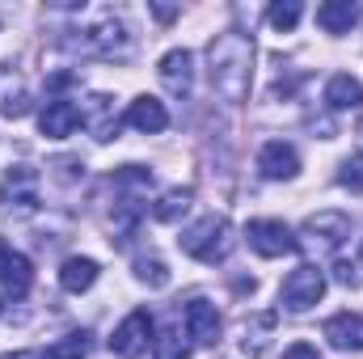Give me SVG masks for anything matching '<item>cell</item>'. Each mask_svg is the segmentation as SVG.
Segmentation results:
<instances>
[{"label":"cell","instance_id":"f1b7e54d","mask_svg":"<svg viewBox=\"0 0 363 359\" xmlns=\"http://www.w3.org/2000/svg\"><path fill=\"white\" fill-rule=\"evenodd\" d=\"M0 309H4V304H0Z\"/></svg>","mask_w":363,"mask_h":359},{"label":"cell","instance_id":"ffe728a7","mask_svg":"<svg viewBox=\"0 0 363 359\" xmlns=\"http://www.w3.org/2000/svg\"><path fill=\"white\" fill-rule=\"evenodd\" d=\"M85 47L97 51V55H123L127 51V38H123V26L118 21H101V26H93L89 34H85Z\"/></svg>","mask_w":363,"mask_h":359},{"label":"cell","instance_id":"cb8c5ba5","mask_svg":"<svg viewBox=\"0 0 363 359\" xmlns=\"http://www.w3.org/2000/svg\"><path fill=\"white\" fill-rule=\"evenodd\" d=\"M135 279L148 283V287H165V283H169V267H165L161 258H140V263H135Z\"/></svg>","mask_w":363,"mask_h":359},{"label":"cell","instance_id":"5b68a950","mask_svg":"<svg viewBox=\"0 0 363 359\" xmlns=\"http://www.w3.org/2000/svg\"><path fill=\"white\" fill-rule=\"evenodd\" d=\"M148 343H152V317L144 309H135L131 317H123L114 326V334H110V351L118 359H140L148 351Z\"/></svg>","mask_w":363,"mask_h":359},{"label":"cell","instance_id":"30bf717a","mask_svg":"<svg viewBox=\"0 0 363 359\" xmlns=\"http://www.w3.org/2000/svg\"><path fill=\"white\" fill-rule=\"evenodd\" d=\"M157 72H161L165 89L178 93V97H186V93H190V85H194V55H190L186 47H174V51H165V55H161Z\"/></svg>","mask_w":363,"mask_h":359},{"label":"cell","instance_id":"603a6c76","mask_svg":"<svg viewBox=\"0 0 363 359\" xmlns=\"http://www.w3.org/2000/svg\"><path fill=\"white\" fill-rule=\"evenodd\" d=\"M300 13H304V9H300V0H279V4H271V13H267V17H271V26L279 30V34H287V30H296Z\"/></svg>","mask_w":363,"mask_h":359},{"label":"cell","instance_id":"ac0fdd59","mask_svg":"<svg viewBox=\"0 0 363 359\" xmlns=\"http://www.w3.org/2000/svg\"><path fill=\"white\" fill-rule=\"evenodd\" d=\"M93 283H97V263H93V258H68V263L60 267V287L72 292V296L89 292Z\"/></svg>","mask_w":363,"mask_h":359},{"label":"cell","instance_id":"e0dca14e","mask_svg":"<svg viewBox=\"0 0 363 359\" xmlns=\"http://www.w3.org/2000/svg\"><path fill=\"white\" fill-rule=\"evenodd\" d=\"M274 330V313H258V317H245L241 321V351L250 359H258L262 351H267V334Z\"/></svg>","mask_w":363,"mask_h":359},{"label":"cell","instance_id":"6da1fadb","mask_svg":"<svg viewBox=\"0 0 363 359\" xmlns=\"http://www.w3.org/2000/svg\"><path fill=\"white\" fill-rule=\"evenodd\" d=\"M207 77H211V89L224 101L241 106L250 97V81H254V38L241 30L216 34L207 47Z\"/></svg>","mask_w":363,"mask_h":359},{"label":"cell","instance_id":"2e32d148","mask_svg":"<svg viewBox=\"0 0 363 359\" xmlns=\"http://www.w3.org/2000/svg\"><path fill=\"white\" fill-rule=\"evenodd\" d=\"M325 106L330 110H359L363 106V85L351 72H338L325 81Z\"/></svg>","mask_w":363,"mask_h":359},{"label":"cell","instance_id":"7c38bea8","mask_svg":"<svg viewBox=\"0 0 363 359\" xmlns=\"http://www.w3.org/2000/svg\"><path fill=\"white\" fill-rule=\"evenodd\" d=\"M127 123H131L135 131H144V136H157V131H165V127H169V110H165V101H157V97L140 93V97L127 106Z\"/></svg>","mask_w":363,"mask_h":359},{"label":"cell","instance_id":"7a4b0ae2","mask_svg":"<svg viewBox=\"0 0 363 359\" xmlns=\"http://www.w3.org/2000/svg\"><path fill=\"white\" fill-rule=\"evenodd\" d=\"M178 241H182V254H190L194 263L216 267V263H224L233 254V224L224 216H203L182 233Z\"/></svg>","mask_w":363,"mask_h":359},{"label":"cell","instance_id":"4fadbf2b","mask_svg":"<svg viewBox=\"0 0 363 359\" xmlns=\"http://www.w3.org/2000/svg\"><path fill=\"white\" fill-rule=\"evenodd\" d=\"M77 123H81V110H77L72 101H64V97L47 101V110L38 114V131H43L47 140H64V136H72Z\"/></svg>","mask_w":363,"mask_h":359},{"label":"cell","instance_id":"44dd1931","mask_svg":"<svg viewBox=\"0 0 363 359\" xmlns=\"http://www.w3.org/2000/svg\"><path fill=\"white\" fill-rule=\"evenodd\" d=\"M85 355H89V334L77 330V334H64L55 347H47V351H38L30 359H85Z\"/></svg>","mask_w":363,"mask_h":359},{"label":"cell","instance_id":"8992f818","mask_svg":"<svg viewBox=\"0 0 363 359\" xmlns=\"http://www.w3.org/2000/svg\"><path fill=\"white\" fill-rule=\"evenodd\" d=\"M245 241L258 258H283L296 250V237L283 220H250L245 224Z\"/></svg>","mask_w":363,"mask_h":359},{"label":"cell","instance_id":"5bb4252c","mask_svg":"<svg viewBox=\"0 0 363 359\" xmlns=\"http://www.w3.org/2000/svg\"><path fill=\"white\" fill-rule=\"evenodd\" d=\"M325 338L334 351H363V313H338L325 321Z\"/></svg>","mask_w":363,"mask_h":359},{"label":"cell","instance_id":"7402d4cb","mask_svg":"<svg viewBox=\"0 0 363 359\" xmlns=\"http://www.w3.org/2000/svg\"><path fill=\"white\" fill-rule=\"evenodd\" d=\"M152 351H157V359H190V347H186V338H182L178 330L157 334L152 338Z\"/></svg>","mask_w":363,"mask_h":359},{"label":"cell","instance_id":"277c9868","mask_svg":"<svg viewBox=\"0 0 363 359\" xmlns=\"http://www.w3.org/2000/svg\"><path fill=\"white\" fill-rule=\"evenodd\" d=\"M321 296H325V270L313 267V263L296 267L283 279V287H279V300H283L287 313H308Z\"/></svg>","mask_w":363,"mask_h":359},{"label":"cell","instance_id":"4316f807","mask_svg":"<svg viewBox=\"0 0 363 359\" xmlns=\"http://www.w3.org/2000/svg\"><path fill=\"white\" fill-rule=\"evenodd\" d=\"M334 279L342 287H363V263H334Z\"/></svg>","mask_w":363,"mask_h":359},{"label":"cell","instance_id":"9a60e30c","mask_svg":"<svg viewBox=\"0 0 363 359\" xmlns=\"http://www.w3.org/2000/svg\"><path fill=\"white\" fill-rule=\"evenodd\" d=\"M355 21H359V4L355 0H325L317 9V26L325 34H351Z\"/></svg>","mask_w":363,"mask_h":359},{"label":"cell","instance_id":"484cf974","mask_svg":"<svg viewBox=\"0 0 363 359\" xmlns=\"http://www.w3.org/2000/svg\"><path fill=\"white\" fill-rule=\"evenodd\" d=\"M0 114H4V118H26V114H30V97L21 89H13L9 97H0Z\"/></svg>","mask_w":363,"mask_h":359},{"label":"cell","instance_id":"52a82bcc","mask_svg":"<svg viewBox=\"0 0 363 359\" xmlns=\"http://www.w3.org/2000/svg\"><path fill=\"white\" fill-rule=\"evenodd\" d=\"M77 110H81V127L89 131L97 144L118 140V110H114V97H106V93H89Z\"/></svg>","mask_w":363,"mask_h":359},{"label":"cell","instance_id":"ba28073f","mask_svg":"<svg viewBox=\"0 0 363 359\" xmlns=\"http://www.w3.org/2000/svg\"><path fill=\"white\" fill-rule=\"evenodd\" d=\"M258 174L271 182H287L300 174V153L287 144V140H271V144H262V153H258Z\"/></svg>","mask_w":363,"mask_h":359},{"label":"cell","instance_id":"8fae6325","mask_svg":"<svg viewBox=\"0 0 363 359\" xmlns=\"http://www.w3.org/2000/svg\"><path fill=\"white\" fill-rule=\"evenodd\" d=\"M0 283H4V292H9L13 300H21V296L30 292V283H34V267H30V258L17 254V250H9L4 241H0Z\"/></svg>","mask_w":363,"mask_h":359},{"label":"cell","instance_id":"9c48e42d","mask_svg":"<svg viewBox=\"0 0 363 359\" xmlns=\"http://www.w3.org/2000/svg\"><path fill=\"white\" fill-rule=\"evenodd\" d=\"M220 330H224V321H220L216 304H207V300H190L186 304V334L199 347H216L220 343Z\"/></svg>","mask_w":363,"mask_h":359},{"label":"cell","instance_id":"d6986e66","mask_svg":"<svg viewBox=\"0 0 363 359\" xmlns=\"http://www.w3.org/2000/svg\"><path fill=\"white\" fill-rule=\"evenodd\" d=\"M190 203H194V190H190V186H174V190H165V194L152 203V220L174 224V220H182V216L190 211Z\"/></svg>","mask_w":363,"mask_h":359},{"label":"cell","instance_id":"83f0119b","mask_svg":"<svg viewBox=\"0 0 363 359\" xmlns=\"http://www.w3.org/2000/svg\"><path fill=\"white\" fill-rule=\"evenodd\" d=\"M283 359H321V351H317V347H308V343H296V347H287V351H283Z\"/></svg>","mask_w":363,"mask_h":359},{"label":"cell","instance_id":"3957f363","mask_svg":"<svg viewBox=\"0 0 363 359\" xmlns=\"http://www.w3.org/2000/svg\"><path fill=\"white\" fill-rule=\"evenodd\" d=\"M351 233H355V224H351L347 211H317V216H308L300 224V241L296 245H308L317 254H334V250H342L351 241Z\"/></svg>","mask_w":363,"mask_h":359},{"label":"cell","instance_id":"d4e9b609","mask_svg":"<svg viewBox=\"0 0 363 359\" xmlns=\"http://www.w3.org/2000/svg\"><path fill=\"white\" fill-rule=\"evenodd\" d=\"M338 182H342L347 190H355V194H363V153H355V157H347V161L338 165Z\"/></svg>","mask_w":363,"mask_h":359}]
</instances>
